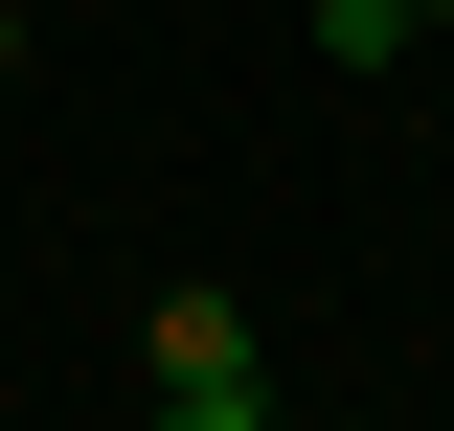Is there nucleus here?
Listing matches in <instances>:
<instances>
[{"instance_id":"1","label":"nucleus","mask_w":454,"mask_h":431,"mask_svg":"<svg viewBox=\"0 0 454 431\" xmlns=\"http://www.w3.org/2000/svg\"><path fill=\"white\" fill-rule=\"evenodd\" d=\"M160 386H273V364H250V318H227V295H160Z\"/></svg>"},{"instance_id":"2","label":"nucleus","mask_w":454,"mask_h":431,"mask_svg":"<svg viewBox=\"0 0 454 431\" xmlns=\"http://www.w3.org/2000/svg\"><path fill=\"white\" fill-rule=\"evenodd\" d=\"M137 431H273V386H160Z\"/></svg>"},{"instance_id":"3","label":"nucleus","mask_w":454,"mask_h":431,"mask_svg":"<svg viewBox=\"0 0 454 431\" xmlns=\"http://www.w3.org/2000/svg\"><path fill=\"white\" fill-rule=\"evenodd\" d=\"M409 23H454V0H409Z\"/></svg>"}]
</instances>
